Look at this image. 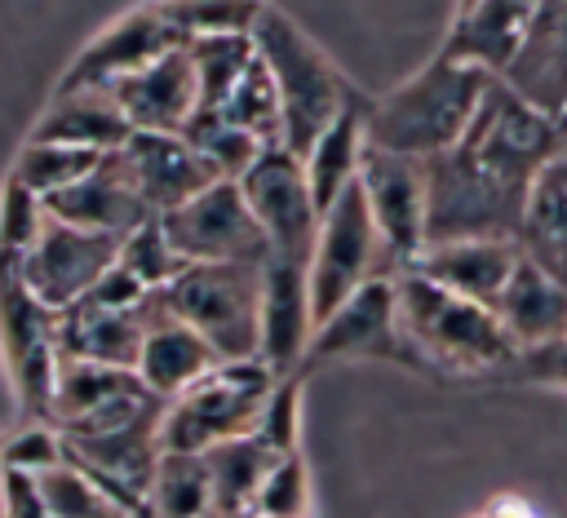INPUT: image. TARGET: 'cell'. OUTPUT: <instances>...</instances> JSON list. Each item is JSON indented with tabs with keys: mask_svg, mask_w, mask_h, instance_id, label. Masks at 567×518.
<instances>
[{
	"mask_svg": "<svg viewBox=\"0 0 567 518\" xmlns=\"http://www.w3.org/2000/svg\"><path fill=\"white\" fill-rule=\"evenodd\" d=\"M487 84H492L487 75L443 62L434 53L425 66H416L390 93L368 97V111H363L368 146L416 159V164L447 155L465 137Z\"/></svg>",
	"mask_w": 567,
	"mask_h": 518,
	"instance_id": "1",
	"label": "cell"
},
{
	"mask_svg": "<svg viewBox=\"0 0 567 518\" xmlns=\"http://www.w3.org/2000/svg\"><path fill=\"white\" fill-rule=\"evenodd\" d=\"M252 49L279 93L284 151L292 159H301L337 115H346L354 102H363V93L301 31V22L275 4H261L257 22H252Z\"/></svg>",
	"mask_w": 567,
	"mask_h": 518,
	"instance_id": "2",
	"label": "cell"
},
{
	"mask_svg": "<svg viewBox=\"0 0 567 518\" xmlns=\"http://www.w3.org/2000/svg\"><path fill=\"white\" fill-rule=\"evenodd\" d=\"M394 310H399V332L416 359V372L501 376L505 363L514 359V345L492 310L461 301L412 270L394 274Z\"/></svg>",
	"mask_w": 567,
	"mask_h": 518,
	"instance_id": "3",
	"label": "cell"
},
{
	"mask_svg": "<svg viewBox=\"0 0 567 518\" xmlns=\"http://www.w3.org/2000/svg\"><path fill=\"white\" fill-rule=\"evenodd\" d=\"M159 301L217 354V363L257 359L261 266H186L159 292Z\"/></svg>",
	"mask_w": 567,
	"mask_h": 518,
	"instance_id": "4",
	"label": "cell"
},
{
	"mask_svg": "<svg viewBox=\"0 0 567 518\" xmlns=\"http://www.w3.org/2000/svg\"><path fill=\"white\" fill-rule=\"evenodd\" d=\"M270 390H275V376L257 359L217 363L208 376H199L190 390L164 403L159 447L177 456H204L221 443L248 438Z\"/></svg>",
	"mask_w": 567,
	"mask_h": 518,
	"instance_id": "5",
	"label": "cell"
},
{
	"mask_svg": "<svg viewBox=\"0 0 567 518\" xmlns=\"http://www.w3.org/2000/svg\"><path fill=\"white\" fill-rule=\"evenodd\" d=\"M394 261L385 257V244L368 217V204L359 195V182L323 213L315 252L306 261V292H310V319L315 328L346 305L359 288L377 279H394Z\"/></svg>",
	"mask_w": 567,
	"mask_h": 518,
	"instance_id": "6",
	"label": "cell"
},
{
	"mask_svg": "<svg viewBox=\"0 0 567 518\" xmlns=\"http://www.w3.org/2000/svg\"><path fill=\"white\" fill-rule=\"evenodd\" d=\"M164 239L186 266H266L270 248L235 182H213L159 217Z\"/></svg>",
	"mask_w": 567,
	"mask_h": 518,
	"instance_id": "7",
	"label": "cell"
},
{
	"mask_svg": "<svg viewBox=\"0 0 567 518\" xmlns=\"http://www.w3.org/2000/svg\"><path fill=\"white\" fill-rule=\"evenodd\" d=\"M0 345L9 354V372L18 385L22 421L49 425L53 385H58V314L44 310L18 279L13 261H0Z\"/></svg>",
	"mask_w": 567,
	"mask_h": 518,
	"instance_id": "8",
	"label": "cell"
},
{
	"mask_svg": "<svg viewBox=\"0 0 567 518\" xmlns=\"http://www.w3.org/2000/svg\"><path fill=\"white\" fill-rule=\"evenodd\" d=\"M235 186H239V195H244L257 230L266 235L270 261H288V266H301L306 270L323 217H319L315 195L306 186L301 159H292L284 146H275Z\"/></svg>",
	"mask_w": 567,
	"mask_h": 518,
	"instance_id": "9",
	"label": "cell"
},
{
	"mask_svg": "<svg viewBox=\"0 0 567 518\" xmlns=\"http://www.w3.org/2000/svg\"><path fill=\"white\" fill-rule=\"evenodd\" d=\"M120 257V239L111 235H93V230H75L66 221H44L40 239L31 244V252L13 266L22 288L53 314L71 310L75 301H84L106 270Z\"/></svg>",
	"mask_w": 567,
	"mask_h": 518,
	"instance_id": "10",
	"label": "cell"
},
{
	"mask_svg": "<svg viewBox=\"0 0 567 518\" xmlns=\"http://www.w3.org/2000/svg\"><path fill=\"white\" fill-rule=\"evenodd\" d=\"M164 398H155L137 372L124 367H97V363H62L58 385H53V407L49 425L71 438V434H106L146 416H159Z\"/></svg>",
	"mask_w": 567,
	"mask_h": 518,
	"instance_id": "11",
	"label": "cell"
},
{
	"mask_svg": "<svg viewBox=\"0 0 567 518\" xmlns=\"http://www.w3.org/2000/svg\"><path fill=\"white\" fill-rule=\"evenodd\" d=\"M341 359H385V363H403L416 367L403 332H399V310H394V279H377L368 288H359L346 305H337L310 336L306 359H301V381L323 367V363H341Z\"/></svg>",
	"mask_w": 567,
	"mask_h": 518,
	"instance_id": "12",
	"label": "cell"
},
{
	"mask_svg": "<svg viewBox=\"0 0 567 518\" xmlns=\"http://www.w3.org/2000/svg\"><path fill=\"white\" fill-rule=\"evenodd\" d=\"M359 195L394 270H412V261L425 252V164L368 146L359 168Z\"/></svg>",
	"mask_w": 567,
	"mask_h": 518,
	"instance_id": "13",
	"label": "cell"
},
{
	"mask_svg": "<svg viewBox=\"0 0 567 518\" xmlns=\"http://www.w3.org/2000/svg\"><path fill=\"white\" fill-rule=\"evenodd\" d=\"M182 40V31L164 18L159 4H142V9H124L115 22H106L80 53L75 62L62 71L58 89H115L120 80L137 75L142 66L159 62L164 53H173Z\"/></svg>",
	"mask_w": 567,
	"mask_h": 518,
	"instance_id": "14",
	"label": "cell"
},
{
	"mask_svg": "<svg viewBox=\"0 0 567 518\" xmlns=\"http://www.w3.org/2000/svg\"><path fill=\"white\" fill-rule=\"evenodd\" d=\"M106 159L155 221L217 182L182 133H128L124 146H115Z\"/></svg>",
	"mask_w": 567,
	"mask_h": 518,
	"instance_id": "15",
	"label": "cell"
},
{
	"mask_svg": "<svg viewBox=\"0 0 567 518\" xmlns=\"http://www.w3.org/2000/svg\"><path fill=\"white\" fill-rule=\"evenodd\" d=\"M159 421H164V412L133 421V425H120V429H106V434H71V438H62L66 465H75L106 496L146 509V491H151L159 456H164Z\"/></svg>",
	"mask_w": 567,
	"mask_h": 518,
	"instance_id": "16",
	"label": "cell"
},
{
	"mask_svg": "<svg viewBox=\"0 0 567 518\" xmlns=\"http://www.w3.org/2000/svg\"><path fill=\"white\" fill-rule=\"evenodd\" d=\"M315 336L310 319V292H306V270L288 261H266L261 266V332H257V363L275 376L288 381L301 372L306 345Z\"/></svg>",
	"mask_w": 567,
	"mask_h": 518,
	"instance_id": "17",
	"label": "cell"
},
{
	"mask_svg": "<svg viewBox=\"0 0 567 518\" xmlns=\"http://www.w3.org/2000/svg\"><path fill=\"white\" fill-rule=\"evenodd\" d=\"M106 93L115 97L133 133H186V124L199 111V84L186 44H177L173 53H164L159 62L142 66L137 75L120 80Z\"/></svg>",
	"mask_w": 567,
	"mask_h": 518,
	"instance_id": "18",
	"label": "cell"
},
{
	"mask_svg": "<svg viewBox=\"0 0 567 518\" xmlns=\"http://www.w3.org/2000/svg\"><path fill=\"white\" fill-rule=\"evenodd\" d=\"M501 84L554 124L567 115V4L563 0L532 4L527 35Z\"/></svg>",
	"mask_w": 567,
	"mask_h": 518,
	"instance_id": "19",
	"label": "cell"
},
{
	"mask_svg": "<svg viewBox=\"0 0 567 518\" xmlns=\"http://www.w3.org/2000/svg\"><path fill=\"white\" fill-rule=\"evenodd\" d=\"M527 22H532V4H496V0L456 4L452 22L443 31L439 58L456 62L465 71H478L487 80H505L509 62L518 58V44L527 35Z\"/></svg>",
	"mask_w": 567,
	"mask_h": 518,
	"instance_id": "20",
	"label": "cell"
},
{
	"mask_svg": "<svg viewBox=\"0 0 567 518\" xmlns=\"http://www.w3.org/2000/svg\"><path fill=\"white\" fill-rule=\"evenodd\" d=\"M146 336V314L137 305H97L75 301L58 314V354L62 363H97V367H137Z\"/></svg>",
	"mask_w": 567,
	"mask_h": 518,
	"instance_id": "21",
	"label": "cell"
},
{
	"mask_svg": "<svg viewBox=\"0 0 567 518\" xmlns=\"http://www.w3.org/2000/svg\"><path fill=\"white\" fill-rule=\"evenodd\" d=\"M518 266V248L505 239H461V244H434L412 261V274H421L425 283L474 301L483 310H492L509 283Z\"/></svg>",
	"mask_w": 567,
	"mask_h": 518,
	"instance_id": "22",
	"label": "cell"
},
{
	"mask_svg": "<svg viewBox=\"0 0 567 518\" xmlns=\"http://www.w3.org/2000/svg\"><path fill=\"white\" fill-rule=\"evenodd\" d=\"M142 314H146V336H142V354H137V376L155 398H177L182 390H190L199 376H208L217 367V354L186 328L177 323L159 292L142 297Z\"/></svg>",
	"mask_w": 567,
	"mask_h": 518,
	"instance_id": "23",
	"label": "cell"
},
{
	"mask_svg": "<svg viewBox=\"0 0 567 518\" xmlns=\"http://www.w3.org/2000/svg\"><path fill=\"white\" fill-rule=\"evenodd\" d=\"M128 120L115 106L111 93L102 89H53L49 106L31 124L27 142H53V146H75L89 155H111L128 137Z\"/></svg>",
	"mask_w": 567,
	"mask_h": 518,
	"instance_id": "24",
	"label": "cell"
},
{
	"mask_svg": "<svg viewBox=\"0 0 567 518\" xmlns=\"http://www.w3.org/2000/svg\"><path fill=\"white\" fill-rule=\"evenodd\" d=\"M44 208H49L53 221H66V226L93 230V235H111V239H128L137 226L155 221L106 155L97 159V168L89 177H80L71 190L53 195Z\"/></svg>",
	"mask_w": 567,
	"mask_h": 518,
	"instance_id": "25",
	"label": "cell"
},
{
	"mask_svg": "<svg viewBox=\"0 0 567 518\" xmlns=\"http://www.w3.org/2000/svg\"><path fill=\"white\" fill-rule=\"evenodd\" d=\"M501 332L509 336L514 354L518 350H536L549 345L558 336H567V283L549 279L545 270H536L532 261L518 257L501 301L492 305Z\"/></svg>",
	"mask_w": 567,
	"mask_h": 518,
	"instance_id": "26",
	"label": "cell"
},
{
	"mask_svg": "<svg viewBox=\"0 0 567 518\" xmlns=\"http://www.w3.org/2000/svg\"><path fill=\"white\" fill-rule=\"evenodd\" d=\"M514 248L523 261H532L549 279L567 283V146L536 173L527 204H523Z\"/></svg>",
	"mask_w": 567,
	"mask_h": 518,
	"instance_id": "27",
	"label": "cell"
},
{
	"mask_svg": "<svg viewBox=\"0 0 567 518\" xmlns=\"http://www.w3.org/2000/svg\"><path fill=\"white\" fill-rule=\"evenodd\" d=\"M363 111H368V97L354 102L346 115H337L319 142L301 155V173H306V186L315 195V208L319 217L359 182V168H363V151H368V133H363Z\"/></svg>",
	"mask_w": 567,
	"mask_h": 518,
	"instance_id": "28",
	"label": "cell"
},
{
	"mask_svg": "<svg viewBox=\"0 0 567 518\" xmlns=\"http://www.w3.org/2000/svg\"><path fill=\"white\" fill-rule=\"evenodd\" d=\"M270 465H275V456L257 438H235V443H221V447L204 452L208 491H213V518H244V514H252L257 487L270 474Z\"/></svg>",
	"mask_w": 567,
	"mask_h": 518,
	"instance_id": "29",
	"label": "cell"
},
{
	"mask_svg": "<svg viewBox=\"0 0 567 518\" xmlns=\"http://www.w3.org/2000/svg\"><path fill=\"white\" fill-rule=\"evenodd\" d=\"M146 514L151 518H213V491H208L204 456L164 452L155 483L146 491Z\"/></svg>",
	"mask_w": 567,
	"mask_h": 518,
	"instance_id": "30",
	"label": "cell"
},
{
	"mask_svg": "<svg viewBox=\"0 0 567 518\" xmlns=\"http://www.w3.org/2000/svg\"><path fill=\"white\" fill-rule=\"evenodd\" d=\"M186 53H190L195 84H199V111H217L226 102V93L239 84V75L257 58L252 35H204V40H186Z\"/></svg>",
	"mask_w": 567,
	"mask_h": 518,
	"instance_id": "31",
	"label": "cell"
},
{
	"mask_svg": "<svg viewBox=\"0 0 567 518\" xmlns=\"http://www.w3.org/2000/svg\"><path fill=\"white\" fill-rule=\"evenodd\" d=\"M102 155H89V151H75V146H53V142H27L13 159V173L9 182L31 190L35 199H53L62 190H71L80 177H89L97 168Z\"/></svg>",
	"mask_w": 567,
	"mask_h": 518,
	"instance_id": "32",
	"label": "cell"
},
{
	"mask_svg": "<svg viewBox=\"0 0 567 518\" xmlns=\"http://www.w3.org/2000/svg\"><path fill=\"white\" fill-rule=\"evenodd\" d=\"M217 115L235 128H244L248 137H257L266 151L284 146V120H279V93L261 66V58H252V66L239 75V84L226 93V102L217 106Z\"/></svg>",
	"mask_w": 567,
	"mask_h": 518,
	"instance_id": "33",
	"label": "cell"
},
{
	"mask_svg": "<svg viewBox=\"0 0 567 518\" xmlns=\"http://www.w3.org/2000/svg\"><path fill=\"white\" fill-rule=\"evenodd\" d=\"M182 137H186V142L195 146V155L213 168L217 182H239V177L266 155V146H261L257 137H248L244 128L226 124L217 111H199V115L186 124Z\"/></svg>",
	"mask_w": 567,
	"mask_h": 518,
	"instance_id": "34",
	"label": "cell"
},
{
	"mask_svg": "<svg viewBox=\"0 0 567 518\" xmlns=\"http://www.w3.org/2000/svg\"><path fill=\"white\" fill-rule=\"evenodd\" d=\"M53 518H151L137 505H124L115 496H106L97 483H89L75 465H58L53 474L40 478Z\"/></svg>",
	"mask_w": 567,
	"mask_h": 518,
	"instance_id": "35",
	"label": "cell"
},
{
	"mask_svg": "<svg viewBox=\"0 0 567 518\" xmlns=\"http://www.w3.org/2000/svg\"><path fill=\"white\" fill-rule=\"evenodd\" d=\"M115 266H120L142 292H164V288L186 270V261H182V257L173 252V244L164 239L159 221H146V226H137L128 239H120Z\"/></svg>",
	"mask_w": 567,
	"mask_h": 518,
	"instance_id": "36",
	"label": "cell"
},
{
	"mask_svg": "<svg viewBox=\"0 0 567 518\" xmlns=\"http://www.w3.org/2000/svg\"><path fill=\"white\" fill-rule=\"evenodd\" d=\"M297 434H301V376H288V381H275L248 438H257L275 460H284L297 452Z\"/></svg>",
	"mask_w": 567,
	"mask_h": 518,
	"instance_id": "37",
	"label": "cell"
},
{
	"mask_svg": "<svg viewBox=\"0 0 567 518\" xmlns=\"http://www.w3.org/2000/svg\"><path fill=\"white\" fill-rule=\"evenodd\" d=\"M310 505V483H306V460L301 452L284 456L270 465V474L257 487L252 500V518H306Z\"/></svg>",
	"mask_w": 567,
	"mask_h": 518,
	"instance_id": "38",
	"label": "cell"
},
{
	"mask_svg": "<svg viewBox=\"0 0 567 518\" xmlns=\"http://www.w3.org/2000/svg\"><path fill=\"white\" fill-rule=\"evenodd\" d=\"M44 221H49L44 199H35L31 190H22V186L9 182L4 195H0V261H13L18 266L31 252V244L40 239Z\"/></svg>",
	"mask_w": 567,
	"mask_h": 518,
	"instance_id": "39",
	"label": "cell"
},
{
	"mask_svg": "<svg viewBox=\"0 0 567 518\" xmlns=\"http://www.w3.org/2000/svg\"><path fill=\"white\" fill-rule=\"evenodd\" d=\"M164 18L182 31V40H204V35H252V22L261 4H159Z\"/></svg>",
	"mask_w": 567,
	"mask_h": 518,
	"instance_id": "40",
	"label": "cell"
},
{
	"mask_svg": "<svg viewBox=\"0 0 567 518\" xmlns=\"http://www.w3.org/2000/svg\"><path fill=\"white\" fill-rule=\"evenodd\" d=\"M58 465H66V447H62V434L53 425H22L0 447V469H9V474L44 478Z\"/></svg>",
	"mask_w": 567,
	"mask_h": 518,
	"instance_id": "41",
	"label": "cell"
},
{
	"mask_svg": "<svg viewBox=\"0 0 567 518\" xmlns=\"http://www.w3.org/2000/svg\"><path fill=\"white\" fill-rule=\"evenodd\" d=\"M501 376H518V381H540V385H567V336L536 345V350H518Z\"/></svg>",
	"mask_w": 567,
	"mask_h": 518,
	"instance_id": "42",
	"label": "cell"
},
{
	"mask_svg": "<svg viewBox=\"0 0 567 518\" xmlns=\"http://www.w3.org/2000/svg\"><path fill=\"white\" fill-rule=\"evenodd\" d=\"M0 483H4V514H0V518H53L40 478L0 469Z\"/></svg>",
	"mask_w": 567,
	"mask_h": 518,
	"instance_id": "43",
	"label": "cell"
},
{
	"mask_svg": "<svg viewBox=\"0 0 567 518\" xmlns=\"http://www.w3.org/2000/svg\"><path fill=\"white\" fill-rule=\"evenodd\" d=\"M478 518H540V514H532L523 500H496V505H487Z\"/></svg>",
	"mask_w": 567,
	"mask_h": 518,
	"instance_id": "44",
	"label": "cell"
},
{
	"mask_svg": "<svg viewBox=\"0 0 567 518\" xmlns=\"http://www.w3.org/2000/svg\"><path fill=\"white\" fill-rule=\"evenodd\" d=\"M0 514H4V483H0Z\"/></svg>",
	"mask_w": 567,
	"mask_h": 518,
	"instance_id": "45",
	"label": "cell"
},
{
	"mask_svg": "<svg viewBox=\"0 0 567 518\" xmlns=\"http://www.w3.org/2000/svg\"><path fill=\"white\" fill-rule=\"evenodd\" d=\"M558 128H563V137H567V115H563V120H558Z\"/></svg>",
	"mask_w": 567,
	"mask_h": 518,
	"instance_id": "46",
	"label": "cell"
},
{
	"mask_svg": "<svg viewBox=\"0 0 567 518\" xmlns=\"http://www.w3.org/2000/svg\"><path fill=\"white\" fill-rule=\"evenodd\" d=\"M0 447H4V438H0Z\"/></svg>",
	"mask_w": 567,
	"mask_h": 518,
	"instance_id": "47",
	"label": "cell"
}]
</instances>
